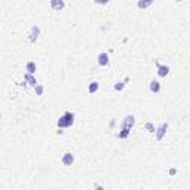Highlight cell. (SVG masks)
<instances>
[{"mask_svg":"<svg viewBox=\"0 0 190 190\" xmlns=\"http://www.w3.org/2000/svg\"><path fill=\"white\" fill-rule=\"evenodd\" d=\"M73 122H74V114L70 113V111H67V113H64L60 117V120H58V126H60V128H68V126L73 125Z\"/></svg>","mask_w":190,"mask_h":190,"instance_id":"1","label":"cell"},{"mask_svg":"<svg viewBox=\"0 0 190 190\" xmlns=\"http://www.w3.org/2000/svg\"><path fill=\"white\" fill-rule=\"evenodd\" d=\"M51 6L54 11H61L64 9V2L62 0H51Z\"/></svg>","mask_w":190,"mask_h":190,"instance_id":"2","label":"cell"},{"mask_svg":"<svg viewBox=\"0 0 190 190\" xmlns=\"http://www.w3.org/2000/svg\"><path fill=\"white\" fill-rule=\"evenodd\" d=\"M73 162H74V156L71 154V153H65V154L62 156V163H64V165L70 166Z\"/></svg>","mask_w":190,"mask_h":190,"instance_id":"3","label":"cell"},{"mask_svg":"<svg viewBox=\"0 0 190 190\" xmlns=\"http://www.w3.org/2000/svg\"><path fill=\"white\" fill-rule=\"evenodd\" d=\"M134 122H135L134 116H128L126 119L123 120V126H122V128H126V129H129V131H131V128L134 126Z\"/></svg>","mask_w":190,"mask_h":190,"instance_id":"4","label":"cell"},{"mask_svg":"<svg viewBox=\"0 0 190 190\" xmlns=\"http://www.w3.org/2000/svg\"><path fill=\"white\" fill-rule=\"evenodd\" d=\"M98 64L100 65H107L108 64V55L106 52H103V54L98 55Z\"/></svg>","mask_w":190,"mask_h":190,"instance_id":"5","label":"cell"},{"mask_svg":"<svg viewBox=\"0 0 190 190\" xmlns=\"http://www.w3.org/2000/svg\"><path fill=\"white\" fill-rule=\"evenodd\" d=\"M39 33H40V28H39V27H33V28H31V36H30V40H31V42H36V40H37Z\"/></svg>","mask_w":190,"mask_h":190,"instance_id":"6","label":"cell"},{"mask_svg":"<svg viewBox=\"0 0 190 190\" xmlns=\"http://www.w3.org/2000/svg\"><path fill=\"white\" fill-rule=\"evenodd\" d=\"M154 2V0H140L138 2V8L140 9H146V8H149L150 5H152Z\"/></svg>","mask_w":190,"mask_h":190,"instance_id":"7","label":"cell"},{"mask_svg":"<svg viewBox=\"0 0 190 190\" xmlns=\"http://www.w3.org/2000/svg\"><path fill=\"white\" fill-rule=\"evenodd\" d=\"M159 76L160 77H165L168 73H169V67H166V65H159Z\"/></svg>","mask_w":190,"mask_h":190,"instance_id":"8","label":"cell"},{"mask_svg":"<svg viewBox=\"0 0 190 190\" xmlns=\"http://www.w3.org/2000/svg\"><path fill=\"white\" fill-rule=\"evenodd\" d=\"M150 91H152V92H159V91H160V85H159V82L153 80L152 83H150Z\"/></svg>","mask_w":190,"mask_h":190,"instance_id":"9","label":"cell"},{"mask_svg":"<svg viewBox=\"0 0 190 190\" xmlns=\"http://www.w3.org/2000/svg\"><path fill=\"white\" fill-rule=\"evenodd\" d=\"M166 128H168V125L166 123H163V125L158 129V140H162V137H163V134L166 132Z\"/></svg>","mask_w":190,"mask_h":190,"instance_id":"10","label":"cell"},{"mask_svg":"<svg viewBox=\"0 0 190 190\" xmlns=\"http://www.w3.org/2000/svg\"><path fill=\"white\" fill-rule=\"evenodd\" d=\"M24 79L27 80V82H28L30 85H33V86H36V85H37L36 79H34V77H33V76H31L30 73H27V74H25V76H24Z\"/></svg>","mask_w":190,"mask_h":190,"instance_id":"11","label":"cell"},{"mask_svg":"<svg viewBox=\"0 0 190 190\" xmlns=\"http://www.w3.org/2000/svg\"><path fill=\"white\" fill-rule=\"evenodd\" d=\"M27 71H28L30 74H33V73L36 71V64L33 62V61H30V62L27 64Z\"/></svg>","mask_w":190,"mask_h":190,"instance_id":"12","label":"cell"},{"mask_svg":"<svg viewBox=\"0 0 190 190\" xmlns=\"http://www.w3.org/2000/svg\"><path fill=\"white\" fill-rule=\"evenodd\" d=\"M98 86H100V85H98V82H92V83L89 85V92H91V94L97 92V91H98Z\"/></svg>","mask_w":190,"mask_h":190,"instance_id":"13","label":"cell"},{"mask_svg":"<svg viewBox=\"0 0 190 190\" xmlns=\"http://www.w3.org/2000/svg\"><path fill=\"white\" fill-rule=\"evenodd\" d=\"M128 134H129V129H126V128H122V132L119 134V137H120V138H126V137H128Z\"/></svg>","mask_w":190,"mask_h":190,"instance_id":"14","label":"cell"},{"mask_svg":"<svg viewBox=\"0 0 190 190\" xmlns=\"http://www.w3.org/2000/svg\"><path fill=\"white\" fill-rule=\"evenodd\" d=\"M36 92H37V95H42V92H43V88L40 86V85H36Z\"/></svg>","mask_w":190,"mask_h":190,"instance_id":"15","label":"cell"},{"mask_svg":"<svg viewBox=\"0 0 190 190\" xmlns=\"http://www.w3.org/2000/svg\"><path fill=\"white\" fill-rule=\"evenodd\" d=\"M122 88H123V82H119V83H116V85H114V89H117V91L122 89Z\"/></svg>","mask_w":190,"mask_h":190,"instance_id":"16","label":"cell"},{"mask_svg":"<svg viewBox=\"0 0 190 190\" xmlns=\"http://www.w3.org/2000/svg\"><path fill=\"white\" fill-rule=\"evenodd\" d=\"M110 0H95V3H100V5H107Z\"/></svg>","mask_w":190,"mask_h":190,"instance_id":"17","label":"cell"},{"mask_svg":"<svg viewBox=\"0 0 190 190\" xmlns=\"http://www.w3.org/2000/svg\"><path fill=\"white\" fill-rule=\"evenodd\" d=\"M146 128L150 131V132H153V131H154V128H153V125H152V123H147V125H146Z\"/></svg>","mask_w":190,"mask_h":190,"instance_id":"18","label":"cell"}]
</instances>
